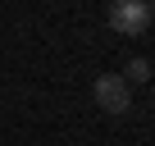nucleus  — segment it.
Wrapping results in <instances>:
<instances>
[{"instance_id":"nucleus-1","label":"nucleus","mask_w":155,"mask_h":146,"mask_svg":"<svg viewBox=\"0 0 155 146\" xmlns=\"http://www.w3.org/2000/svg\"><path fill=\"white\" fill-rule=\"evenodd\" d=\"M150 23V5L146 0H114L110 5V28L119 37H141Z\"/></svg>"},{"instance_id":"nucleus-2","label":"nucleus","mask_w":155,"mask_h":146,"mask_svg":"<svg viewBox=\"0 0 155 146\" xmlns=\"http://www.w3.org/2000/svg\"><path fill=\"white\" fill-rule=\"evenodd\" d=\"M91 91H96V105L105 114H128L132 110V87L123 82V73H101Z\"/></svg>"},{"instance_id":"nucleus-3","label":"nucleus","mask_w":155,"mask_h":146,"mask_svg":"<svg viewBox=\"0 0 155 146\" xmlns=\"http://www.w3.org/2000/svg\"><path fill=\"white\" fill-rule=\"evenodd\" d=\"M146 78H150V64H146V59H128V78H123V82L132 87V82H146Z\"/></svg>"},{"instance_id":"nucleus-4","label":"nucleus","mask_w":155,"mask_h":146,"mask_svg":"<svg viewBox=\"0 0 155 146\" xmlns=\"http://www.w3.org/2000/svg\"><path fill=\"white\" fill-rule=\"evenodd\" d=\"M150 18H155V5H150Z\"/></svg>"}]
</instances>
